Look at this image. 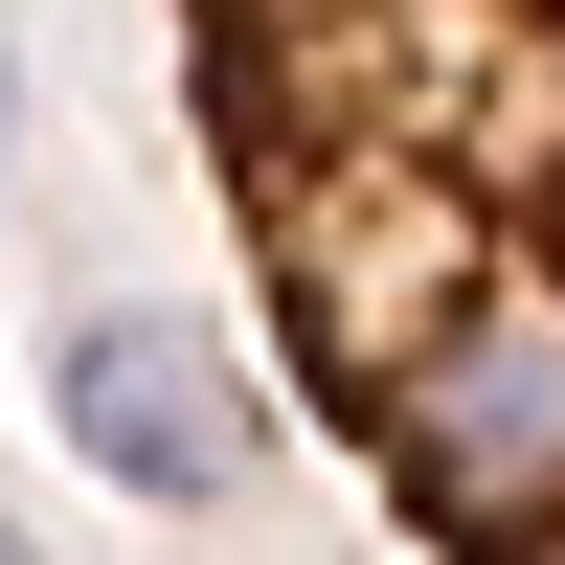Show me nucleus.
<instances>
[{
  "label": "nucleus",
  "mask_w": 565,
  "mask_h": 565,
  "mask_svg": "<svg viewBox=\"0 0 565 565\" xmlns=\"http://www.w3.org/2000/svg\"><path fill=\"white\" fill-rule=\"evenodd\" d=\"M271 362L430 565H565V0H181Z\"/></svg>",
  "instance_id": "f257e3e1"
},
{
  "label": "nucleus",
  "mask_w": 565,
  "mask_h": 565,
  "mask_svg": "<svg viewBox=\"0 0 565 565\" xmlns=\"http://www.w3.org/2000/svg\"><path fill=\"white\" fill-rule=\"evenodd\" d=\"M68 430H90V476H136V498H249L271 476V407L226 385L181 317H68Z\"/></svg>",
  "instance_id": "f03ea898"
},
{
  "label": "nucleus",
  "mask_w": 565,
  "mask_h": 565,
  "mask_svg": "<svg viewBox=\"0 0 565 565\" xmlns=\"http://www.w3.org/2000/svg\"><path fill=\"white\" fill-rule=\"evenodd\" d=\"M0 565H45V543H23V521H0Z\"/></svg>",
  "instance_id": "7ed1b4c3"
}]
</instances>
